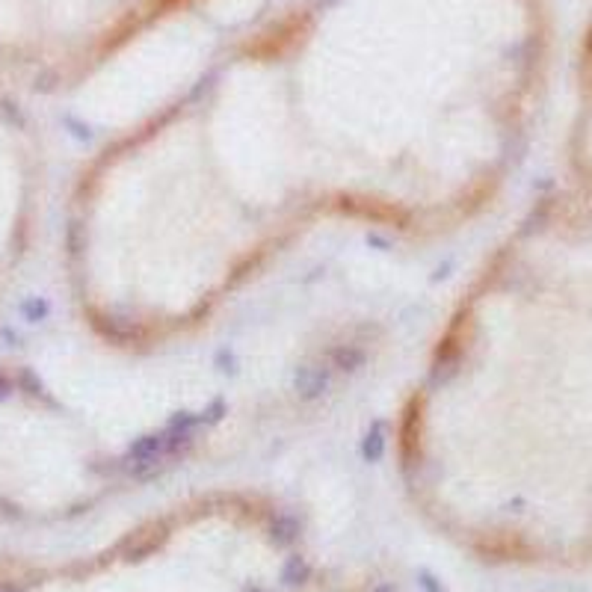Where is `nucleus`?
<instances>
[{
    "instance_id": "6",
    "label": "nucleus",
    "mask_w": 592,
    "mask_h": 592,
    "mask_svg": "<svg viewBox=\"0 0 592 592\" xmlns=\"http://www.w3.org/2000/svg\"><path fill=\"white\" fill-rule=\"evenodd\" d=\"M382 453H385V436H382V427L377 424L364 439V456H367V462H379Z\"/></svg>"
},
{
    "instance_id": "3",
    "label": "nucleus",
    "mask_w": 592,
    "mask_h": 592,
    "mask_svg": "<svg viewBox=\"0 0 592 592\" xmlns=\"http://www.w3.org/2000/svg\"><path fill=\"white\" fill-rule=\"evenodd\" d=\"M163 527H151V530H140L136 536L131 539V545H128V560H143V557H148L151 551L157 548L163 542Z\"/></svg>"
},
{
    "instance_id": "2",
    "label": "nucleus",
    "mask_w": 592,
    "mask_h": 592,
    "mask_svg": "<svg viewBox=\"0 0 592 592\" xmlns=\"http://www.w3.org/2000/svg\"><path fill=\"white\" fill-rule=\"evenodd\" d=\"M329 388V373L323 367H305L296 373V391L302 394L305 400H314Z\"/></svg>"
},
{
    "instance_id": "9",
    "label": "nucleus",
    "mask_w": 592,
    "mask_h": 592,
    "mask_svg": "<svg viewBox=\"0 0 592 592\" xmlns=\"http://www.w3.org/2000/svg\"><path fill=\"white\" fill-rule=\"evenodd\" d=\"M9 394H12V382L6 377H0V400H6Z\"/></svg>"
},
{
    "instance_id": "10",
    "label": "nucleus",
    "mask_w": 592,
    "mask_h": 592,
    "mask_svg": "<svg viewBox=\"0 0 592 592\" xmlns=\"http://www.w3.org/2000/svg\"><path fill=\"white\" fill-rule=\"evenodd\" d=\"M373 592H397V586H394V583H379Z\"/></svg>"
},
{
    "instance_id": "8",
    "label": "nucleus",
    "mask_w": 592,
    "mask_h": 592,
    "mask_svg": "<svg viewBox=\"0 0 592 592\" xmlns=\"http://www.w3.org/2000/svg\"><path fill=\"white\" fill-rule=\"evenodd\" d=\"M21 311H24L27 317L36 323V320H42L45 314H48V305H45L42 300H30V302H24V305H21Z\"/></svg>"
},
{
    "instance_id": "12",
    "label": "nucleus",
    "mask_w": 592,
    "mask_h": 592,
    "mask_svg": "<svg viewBox=\"0 0 592 592\" xmlns=\"http://www.w3.org/2000/svg\"><path fill=\"white\" fill-rule=\"evenodd\" d=\"M320 4H323V6H329V4H335V0H320Z\"/></svg>"
},
{
    "instance_id": "7",
    "label": "nucleus",
    "mask_w": 592,
    "mask_h": 592,
    "mask_svg": "<svg viewBox=\"0 0 592 592\" xmlns=\"http://www.w3.org/2000/svg\"><path fill=\"white\" fill-rule=\"evenodd\" d=\"M305 578H308V566H305V560H300V557H293V560L285 566V571H282V581L290 583V586L302 583Z\"/></svg>"
},
{
    "instance_id": "1",
    "label": "nucleus",
    "mask_w": 592,
    "mask_h": 592,
    "mask_svg": "<svg viewBox=\"0 0 592 592\" xmlns=\"http://www.w3.org/2000/svg\"><path fill=\"white\" fill-rule=\"evenodd\" d=\"M166 456H172V447H169V439L166 432H154V436H146L140 439L133 447H131V468L133 471H151L157 468Z\"/></svg>"
},
{
    "instance_id": "4",
    "label": "nucleus",
    "mask_w": 592,
    "mask_h": 592,
    "mask_svg": "<svg viewBox=\"0 0 592 592\" xmlns=\"http://www.w3.org/2000/svg\"><path fill=\"white\" fill-rule=\"evenodd\" d=\"M270 530H272V539L279 545H290L296 539V533H300V521H296L293 516H287V512H282V516L272 519Z\"/></svg>"
},
{
    "instance_id": "11",
    "label": "nucleus",
    "mask_w": 592,
    "mask_h": 592,
    "mask_svg": "<svg viewBox=\"0 0 592 592\" xmlns=\"http://www.w3.org/2000/svg\"><path fill=\"white\" fill-rule=\"evenodd\" d=\"M0 592H18V589H12V586H4V589H0Z\"/></svg>"
},
{
    "instance_id": "5",
    "label": "nucleus",
    "mask_w": 592,
    "mask_h": 592,
    "mask_svg": "<svg viewBox=\"0 0 592 592\" xmlns=\"http://www.w3.org/2000/svg\"><path fill=\"white\" fill-rule=\"evenodd\" d=\"M332 362H335V367H341V370H355V367L364 364V349H359V347H341V349H335Z\"/></svg>"
},
{
    "instance_id": "13",
    "label": "nucleus",
    "mask_w": 592,
    "mask_h": 592,
    "mask_svg": "<svg viewBox=\"0 0 592 592\" xmlns=\"http://www.w3.org/2000/svg\"><path fill=\"white\" fill-rule=\"evenodd\" d=\"M252 592H264V589H252Z\"/></svg>"
}]
</instances>
